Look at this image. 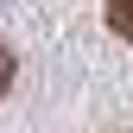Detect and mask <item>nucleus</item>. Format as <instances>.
Returning a JSON list of instances; mask_svg holds the SVG:
<instances>
[{
  "instance_id": "nucleus-1",
  "label": "nucleus",
  "mask_w": 133,
  "mask_h": 133,
  "mask_svg": "<svg viewBox=\"0 0 133 133\" xmlns=\"http://www.w3.org/2000/svg\"><path fill=\"white\" fill-rule=\"evenodd\" d=\"M108 25L121 32L127 44H133V0H108Z\"/></svg>"
},
{
  "instance_id": "nucleus-2",
  "label": "nucleus",
  "mask_w": 133,
  "mask_h": 133,
  "mask_svg": "<svg viewBox=\"0 0 133 133\" xmlns=\"http://www.w3.org/2000/svg\"><path fill=\"white\" fill-rule=\"evenodd\" d=\"M6 82H13V51L0 44V95H6Z\"/></svg>"
}]
</instances>
